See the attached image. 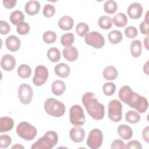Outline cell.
I'll return each mask as SVG.
<instances>
[{
    "label": "cell",
    "mask_w": 149,
    "mask_h": 149,
    "mask_svg": "<svg viewBox=\"0 0 149 149\" xmlns=\"http://www.w3.org/2000/svg\"><path fill=\"white\" fill-rule=\"evenodd\" d=\"M118 8L117 3L113 0H108L105 1L104 4V11L108 14H113L116 12Z\"/></svg>",
    "instance_id": "cell-33"
},
{
    "label": "cell",
    "mask_w": 149,
    "mask_h": 149,
    "mask_svg": "<svg viewBox=\"0 0 149 149\" xmlns=\"http://www.w3.org/2000/svg\"><path fill=\"white\" fill-rule=\"evenodd\" d=\"M112 21L116 26L123 27L126 26L127 23V17L125 13L120 12L113 16Z\"/></svg>",
    "instance_id": "cell-24"
},
{
    "label": "cell",
    "mask_w": 149,
    "mask_h": 149,
    "mask_svg": "<svg viewBox=\"0 0 149 149\" xmlns=\"http://www.w3.org/2000/svg\"><path fill=\"white\" fill-rule=\"evenodd\" d=\"M127 12L128 16L131 19H137L142 15L143 7L140 3L134 2L129 6Z\"/></svg>",
    "instance_id": "cell-12"
},
{
    "label": "cell",
    "mask_w": 149,
    "mask_h": 149,
    "mask_svg": "<svg viewBox=\"0 0 149 149\" xmlns=\"http://www.w3.org/2000/svg\"><path fill=\"white\" fill-rule=\"evenodd\" d=\"M20 40L16 36L8 37L5 40V45L8 50L12 52L17 51L20 47Z\"/></svg>",
    "instance_id": "cell-15"
},
{
    "label": "cell",
    "mask_w": 149,
    "mask_h": 149,
    "mask_svg": "<svg viewBox=\"0 0 149 149\" xmlns=\"http://www.w3.org/2000/svg\"><path fill=\"white\" fill-rule=\"evenodd\" d=\"M66 90V85L64 81L56 80H55L51 86V90L52 93L55 95H62Z\"/></svg>",
    "instance_id": "cell-22"
},
{
    "label": "cell",
    "mask_w": 149,
    "mask_h": 149,
    "mask_svg": "<svg viewBox=\"0 0 149 149\" xmlns=\"http://www.w3.org/2000/svg\"><path fill=\"white\" fill-rule=\"evenodd\" d=\"M42 39L45 43L52 44L56 41V34L52 31H47L43 34Z\"/></svg>",
    "instance_id": "cell-36"
},
{
    "label": "cell",
    "mask_w": 149,
    "mask_h": 149,
    "mask_svg": "<svg viewBox=\"0 0 149 149\" xmlns=\"http://www.w3.org/2000/svg\"><path fill=\"white\" fill-rule=\"evenodd\" d=\"M74 41V37L73 33H67L63 34L61 37V43L65 47H70Z\"/></svg>",
    "instance_id": "cell-32"
},
{
    "label": "cell",
    "mask_w": 149,
    "mask_h": 149,
    "mask_svg": "<svg viewBox=\"0 0 149 149\" xmlns=\"http://www.w3.org/2000/svg\"><path fill=\"white\" fill-rule=\"evenodd\" d=\"M47 57L50 61L56 62L59 61L61 58V53L57 48L52 47L47 51Z\"/></svg>",
    "instance_id": "cell-31"
},
{
    "label": "cell",
    "mask_w": 149,
    "mask_h": 149,
    "mask_svg": "<svg viewBox=\"0 0 149 149\" xmlns=\"http://www.w3.org/2000/svg\"><path fill=\"white\" fill-rule=\"evenodd\" d=\"M118 76V70L113 66H108L103 70V77L107 80H113Z\"/></svg>",
    "instance_id": "cell-23"
},
{
    "label": "cell",
    "mask_w": 149,
    "mask_h": 149,
    "mask_svg": "<svg viewBox=\"0 0 149 149\" xmlns=\"http://www.w3.org/2000/svg\"><path fill=\"white\" fill-rule=\"evenodd\" d=\"M30 25L24 22L19 23L16 27L17 32L20 35L27 34L30 31Z\"/></svg>",
    "instance_id": "cell-37"
},
{
    "label": "cell",
    "mask_w": 149,
    "mask_h": 149,
    "mask_svg": "<svg viewBox=\"0 0 149 149\" xmlns=\"http://www.w3.org/2000/svg\"><path fill=\"white\" fill-rule=\"evenodd\" d=\"M108 40L109 42L113 44L119 43L123 39L122 33L118 30H112L109 33L108 35Z\"/></svg>",
    "instance_id": "cell-28"
},
{
    "label": "cell",
    "mask_w": 149,
    "mask_h": 149,
    "mask_svg": "<svg viewBox=\"0 0 149 149\" xmlns=\"http://www.w3.org/2000/svg\"><path fill=\"white\" fill-rule=\"evenodd\" d=\"M76 31L77 35H79V36L84 37L88 33L89 27L86 23H83V22L79 23L76 26Z\"/></svg>",
    "instance_id": "cell-34"
},
{
    "label": "cell",
    "mask_w": 149,
    "mask_h": 149,
    "mask_svg": "<svg viewBox=\"0 0 149 149\" xmlns=\"http://www.w3.org/2000/svg\"><path fill=\"white\" fill-rule=\"evenodd\" d=\"M48 77V70L44 65H38L35 69L34 76L33 78V82L34 85L40 86L44 84Z\"/></svg>",
    "instance_id": "cell-11"
},
{
    "label": "cell",
    "mask_w": 149,
    "mask_h": 149,
    "mask_svg": "<svg viewBox=\"0 0 149 149\" xmlns=\"http://www.w3.org/2000/svg\"><path fill=\"white\" fill-rule=\"evenodd\" d=\"M16 65L15 58L10 54L4 55L1 60V66L6 71H10L14 69Z\"/></svg>",
    "instance_id": "cell-14"
},
{
    "label": "cell",
    "mask_w": 149,
    "mask_h": 149,
    "mask_svg": "<svg viewBox=\"0 0 149 149\" xmlns=\"http://www.w3.org/2000/svg\"><path fill=\"white\" fill-rule=\"evenodd\" d=\"M108 116L113 122H119L122 116V105L118 100H111L108 104Z\"/></svg>",
    "instance_id": "cell-7"
},
{
    "label": "cell",
    "mask_w": 149,
    "mask_h": 149,
    "mask_svg": "<svg viewBox=\"0 0 149 149\" xmlns=\"http://www.w3.org/2000/svg\"><path fill=\"white\" fill-rule=\"evenodd\" d=\"M98 23L101 29L108 30L110 29L112 26V20L111 17L104 15L99 18Z\"/></svg>",
    "instance_id": "cell-29"
},
{
    "label": "cell",
    "mask_w": 149,
    "mask_h": 149,
    "mask_svg": "<svg viewBox=\"0 0 149 149\" xmlns=\"http://www.w3.org/2000/svg\"><path fill=\"white\" fill-rule=\"evenodd\" d=\"M142 51V44L138 40H133L130 44V53L134 58H138L141 55Z\"/></svg>",
    "instance_id": "cell-25"
},
{
    "label": "cell",
    "mask_w": 149,
    "mask_h": 149,
    "mask_svg": "<svg viewBox=\"0 0 149 149\" xmlns=\"http://www.w3.org/2000/svg\"><path fill=\"white\" fill-rule=\"evenodd\" d=\"M102 141V132L98 129H94L90 132L86 143L90 148L97 149L101 146Z\"/></svg>",
    "instance_id": "cell-9"
},
{
    "label": "cell",
    "mask_w": 149,
    "mask_h": 149,
    "mask_svg": "<svg viewBox=\"0 0 149 149\" xmlns=\"http://www.w3.org/2000/svg\"><path fill=\"white\" fill-rule=\"evenodd\" d=\"M43 15L46 17H51L53 16L55 13V8L51 4H46L42 11Z\"/></svg>",
    "instance_id": "cell-39"
},
{
    "label": "cell",
    "mask_w": 149,
    "mask_h": 149,
    "mask_svg": "<svg viewBox=\"0 0 149 149\" xmlns=\"http://www.w3.org/2000/svg\"><path fill=\"white\" fill-rule=\"evenodd\" d=\"M16 133L22 139L30 141L34 139L37 134V129L27 122H22L16 127Z\"/></svg>",
    "instance_id": "cell-5"
},
{
    "label": "cell",
    "mask_w": 149,
    "mask_h": 149,
    "mask_svg": "<svg viewBox=\"0 0 149 149\" xmlns=\"http://www.w3.org/2000/svg\"><path fill=\"white\" fill-rule=\"evenodd\" d=\"M125 119L127 122L132 124H135L140 121V115L137 112L130 110L126 112L125 115Z\"/></svg>",
    "instance_id": "cell-30"
},
{
    "label": "cell",
    "mask_w": 149,
    "mask_h": 149,
    "mask_svg": "<svg viewBox=\"0 0 149 149\" xmlns=\"http://www.w3.org/2000/svg\"><path fill=\"white\" fill-rule=\"evenodd\" d=\"M111 149H117V148H126V145L125 143L120 139H116L112 141L111 145Z\"/></svg>",
    "instance_id": "cell-42"
},
{
    "label": "cell",
    "mask_w": 149,
    "mask_h": 149,
    "mask_svg": "<svg viewBox=\"0 0 149 149\" xmlns=\"http://www.w3.org/2000/svg\"><path fill=\"white\" fill-rule=\"evenodd\" d=\"M17 94L20 101L23 104H29L32 100L33 95V89L30 85L26 83L22 84L18 88Z\"/></svg>",
    "instance_id": "cell-10"
},
{
    "label": "cell",
    "mask_w": 149,
    "mask_h": 149,
    "mask_svg": "<svg viewBox=\"0 0 149 149\" xmlns=\"http://www.w3.org/2000/svg\"><path fill=\"white\" fill-rule=\"evenodd\" d=\"M82 103L87 113L96 120H101L105 115V107L97 100L92 92H86L82 96Z\"/></svg>",
    "instance_id": "cell-2"
},
{
    "label": "cell",
    "mask_w": 149,
    "mask_h": 149,
    "mask_svg": "<svg viewBox=\"0 0 149 149\" xmlns=\"http://www.w3.org/2000/svg\"><path fill=\"white\" fill-rule=\"evenodd\" d=\"M58 26L63 30H71L73 26V20L69 16H63L58 20Z\"/></svg>",
    "instance_id": "cell-21"
},
{
    "label": "cell",
    "mask_w": 149,
    "mask_h": 149,
    "mask_svg": "<svg viewBox=\"0 0 149 149\" xmlns=\"http://www.w3.org/2000/svg\"><path fill=\"white\" fill-rule=\"evenodd\" d=\"M126 148H134V149H141L142 146L141 143L137 140H131L129 141L126 146Z\"/></svg>",
    "instance_id": "cell-43"
},
{
    "label": "cell",
    "mask_w": 149,
    "mask_h": 149,
    "mask_svg": "<svg viewBox=\"0 0 149 149\" xmlns=\"http://www.w3.org/2000/svg\"><path fill=\"white\" fill-rule=\"evenodd\" d=\"M40 8L41 5L38 1H29L26 3L24 9L27 14L30 16H34L39 12Z\"/></svg>",
    "instance_id": "cell-16"
},
{
    "label": "cell",
    "mask_w": 149,
    "mask_h": 149,
    "mask_svg": "<svg viewBox=\"0 0 149 149\" xmlns=\"http://www.w3.org/2000/svg\"><path fill=\"white\" fill-rule=\"evenodd\" d=\"M12 143L11 137L8 134H2L0 136V148H8Z\"/></svg>",
    "instance_id": "cell-38"
},
{
    "label": "cell",
    "mask_w": 149,
    "mask_h": 149,
    "mask_svg": "<svg viewBox=\"0 0 149 149\" xmlns=\"http://www.w3.org/2000/svg\"><path fill=\"white\" fill-rule=\"evenodd\" d=\"M62 53L63 57L69 62H74L78 58V51L74 47L70 46L65 48Z\"/></svg>",
    "instance_id": "cell-17"
},
{
    "label": "cell",
    "mask_w": 149,
    "mask_h": 149,
    "mask_svg": "<svg viewBox=\"0 0 149 149\" xmlns=\"http://www.w3.org/2000/svg\"><path fill=\"white\" fill-rule=\"evenodd\" d=\"M142 136L144 140L148 143L149 142V127L148 126H146L143 130L142 132Z\"/></svg>",
    "instance_id": "cell-46"
},
{
    "label": "cell",
    "mask_w": 149,
    "mask_h": 149,
    "mask_svg": "<svg viewBox=\"0 0 149 149\" xmlns=\"http://www.w3.org/2000/svg\"><path fill=\"white\" fill-rule=\"evenodd\" d=\"M69 136L73 142L80 143L84 140L85 137V131L82 127L80 126H76L72 127L70 130Z\"/></svg>",
    "instance_id": "cell-13"
},
{
    "label": "cell",
    "mask_w": 149,
    "mask_h": 149,
    "mask_svg": "<svg viewBox=\"0 0 149 149\" xmlns=\"http://www.w3.org/2000/svg\"><path fill=\"white\" fill-rule=\"evenodd\" d=\"M137 30L134 26H128L125 29V34L129 38H134L137 36Z\"/></svg>",
    "instance_id": "cell-40"
},
{
    "label": "cell",
    "mask_w": 149,
    "mask_h": 149,
    "mask_svg": "<svg viewBox=\"0 0 149 149\" xmlns=\"http://www.w3.org/2000/svg\"><path fill=\"white\" fill-rule=\"evenodd\" d=\"M17 72L18 76L20 78L27 79L31 76V69L29 65L26 64H22L18 67Z\"/></svg>",
    "instance_id": "cell-27"
},
{
    "label": "cell",
    "mask_w": 149,
    "mask_h": 149,
    "mask_svg": "<svg viewBox=\"0 0 149 149\" xmlns=\"http://www.w3.org/2000/svg\"><path fill=\"white\" fill-rule=\"evenodd\" d=\"M86 43L96 49L102 48L105 44V39L102 35L97 31L88 33L85 36Z\"/></svg>",
    "instance_id": "cell-8"
},
{
    "label": "cell",
    "mask_w": 149,
    "mask_h": 149,
    "mask_svg": "<svg viewBox=\"0 0 149 149\" xmlns=\"http://www.w3.org/2000/svg\"><path fill=\"white\" fill-rule=\"evenodd\" d=\"M119 99L127 104L132 108L135 109L140 113H144L148 109V102L147 100L134 92L129 86H122L118 93Z\"/></svg>",
    "instance_id": "cell-1"
},
{
    "label": "cell",
    "mask_w": 149,
    "mask_h": 149,
    "mask_svg": "<svg viewBox=\"0 0 149 149\" xmlns=\"http://www.w3.org/2000/svg\"><path fill=\"white\" fill-rule=\"evenodd\" d=\"M116 90V86L113 83L107 82L105 83L102 87L103 93L108 96L112 95L114 94Z\"/></svg>",
    "instance_id": "cell-35"
},
{
    "label": "cell",
    "mask_w": 149,
    "mask_h": 149,
    "mask_svg": "<svg viewBox=\"0 0 149 149\" xmlns=\"http://www.w3.org/2000/svg\"><path fill=\"white\" fill-rule=\"evenodd\" d=\"M13 148H24V147L20 144H16L15 146L12 147V149Z\"/></svg>",
    "instance_id": "cell-49"
},
{
    "label": "cell",
    "mask_w": 149,
    "mask_h": 149,
    "mask_svg": "<svg viewBox=\"0 0 149 149\" xmlns=\"http://www.w3.org/2000/svg\"><path fill=\"white\" fill-rule=\"evenodd\" d=\"M44 107L45 112L48 115L56 118L63 116L66 109L63 102L53 98L46 100Z\"/></svg>",
    "instance_id": "cell-4"
},
{
    "label": "cell",
    "mask_w": 149,
    "mask_h": 149,
    "mask_svg": "<svg viewBox=\"0 0 149 149\" xmlns=\"http://www.w3.org/2000/svg\"><path fill=\"white\" fill-rule=\"evenodd\" d=\"M70 123L76 126H82L85 122V116L81 107L76 104L72 106L69 111Z\"/></svg>",
    "instance_id": "cell-6"
},
{
    "label": "cell",
    "mask_w": 149,
    "mask_h": 149,
    "mask_svg": "<svg viewBox=\"0 0 149 149\" xmlns=\"http://www.w3.org/2000/svg\"><path fill=\"white\" fill-rule=\"evenodd\" d=\"M14 126V121L12 118L8 116L0 118V132L5 133L12 129Z\"/></svg>",
    "instance_id": "cell-19"
},
{
    "label": "cell",
    "mask_w": 149,
    "mask_h": 149,
    "mask_svg": "<svg viewBox=\"0 0 149 149\" xmlns=\"http://www.w3.org/2000/svg\"><path fill=\"white\" fill-rule=\"evenodd\" d=\"M117 131L119 136L124 140H129L132 137V129L130 127L126 125H119L118 127Z\"/></svg>",
    "instance_id": "cell-20"
},
{
    "label": "cell",
    "mask_w": 149,
    "mask_h": 149,
    "mask_svg": "<svg viewBox=\"0 0 149 149\" xmlns=\"http://www.w3.org/2000/svg\"><path fill=\"white\" fill-rule=\"evenodd\" d=\"M148 27H149V23L146 22L145 20L143 21L139 26L141 34H146V35H148L149 32H148Z\"/></svg>",
    "instance_id": "cell-44"
},
{
    "label": "cell",
    "mask_w": 149,
    "mask_h": 149,
    "mask_svg": "<svg viewBox=\"0 0 149 149\" xmlns=\"http://www.w3.org/2000/svg\"><path fill=\"white\" fill-rule=\"evenodd\" d=\"M143 71H144V72L146 74L148 75V62H147L146 63V64L144 65V66H143Z\"/></svg>",
    "instance_id": "cell-48"
},
{
    "label": "cell",
    "mask_w": 149,
    "mask_h": 149,
    "mask_svg": "<svg viewBox=\"0 0 149 149\" xmlns=\"http://www.w3.org/2000/svg\"><path fill=\"white\" fill-rule=\"evenodd\" d=\"M54 71L58 76L62 78H66L69 76L70 69L67 64L65 63H60L55 66Z\"/></svg>",
    "instance_id": "cell-18"
},
{
    "label": "cell",
    "mask_w": 149,
    "mask_h": 149,
    "mask_svg": "<svg viewBox=\"0 0 149 149\" xmlns=\"http://www.w3.org/2000/svg\"><path fill=\"white\" fill-rule=\"evenodd\" d=\"M58 141V134L54 131H48L40 137L31 147V149H51Z\"/></svg>",
    "instance_id": "cell-3"
},
{
    "label": "cell",
    "mask_w": 149,
    "mask_h": 149,
    "mask_svg": "<svg viewBox=\"0 0 149 149\" xmlns=\"http://www.w3.org/2000/svg\"><path fill=\"white\" fill-rule=\"evenodd\" d=\"M3 6L7 9H11L15 6L17 1L14 0H3L2 1Z\"/></svg>",
    "instance_id": "cell-45"
},
{
    "label": "cell",
    "mask_w": 149,
    "mask_h": 149,
    "mask_svg": "<svg viewBox=\"0 0 149 149\" xmlns=\"http://www.w3.org/2000/svg\"><path fill=\"white\" fill-rule=\"evenodd\" d=\"M10 31V27L9 24L4 20L0 21V33L2 35H5L9 33Z\"/></svg>",
    "instance_id": "cell-41"
},
{
    "label": "cell",
    "mask_w": 149,
    "mask_h": 149,
    "mask_svg": "<svg viewBox=\"0 0 149 149\" xmlns=\"http://www.w3.org/2000/svg\"><path fill=\"white\" fill-rule=\"evenodd\" d=\"M148 11H147V12L146 13V17H145V21L146 22H147V23H149V22H148Z\"/></svg>",
    "instance_id": "cell-50"
},
{
    "label": "cell",
    "mask_w": 149,
    "mask_h": 149,
    "mask_svg": "<svg viewBox=\"0 0 149 149\" xmlns=\"http://www.w3.org/2000/svg\"><path fill=\"white\" fill-rule=\"evenodd\" d=\"M24 15L20 10H16L12 12L10 15V20L14 25H18L19 23L24 22Z\"/></svg>",
    "instance_id": "cell-26"
},
{
    "label": "cell",
    "mask_w": 149,
    "mask_h": 149,
    "mask_svg": "<svg viewBox=\"0 0 149 149\" xmlns=\"http://www.w3.org/2000/svg\"><path fill=\"white\" fill-rule=\"evenodd\" d=\"M143 43H144V45L145 47V48L147 49H148V36H146V38L144 39V41H143Z\"/></svg>",
    "instance_id": "cell-47"
}]
</instances>
